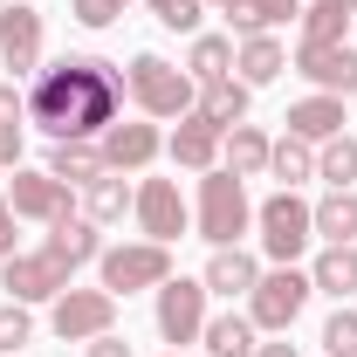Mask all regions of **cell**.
I'll use <instances>...</instances> for the list:
<instances>
[{
    "instance_id": "6",
    "label": "cell",
    "mask_w": 357,
    "mask_h": 357,
    "mask_svg": "<svg viewBox=\"0 0 357 357\" xmlns=\"http://www.w3.org/2000/svg\"><path fill=\"white\" fill-rule=\"evenodd\" d=\"M255 227H261V255L275 268H296L303 261V248L316 241V220H310V199H296V192H275L255 206Z\"/></svg>"
},
{
    "instance_id": "36",
    "label": "cell",
    "mask_w": 357,
    "mask_h": 357,
    "mask_svg": "<svg viewBox=\"0 0 357 357\" xmlns=\"http://www.w3.org/2000/svg\"><path fill=\"white\" fill-rule=\"evenodd\" d=\"M21 117H28V96L14 89V76H7V83H0V124H21Z\"/></svg>"
},
{
    "instance_id": "34",
    "label": "cell",
    "mask_w": 357,
    "mask_h": 357,
    "mask_svg": "<svg viewBox=\"0 0 357 357\" xmlns=\"http://www.w3.org/2000/svg\"><path fill=\"white\" fill-rule=\"evenodd\" d=\"M323 357H357V310H337L323 323Z\"/></svg>"
},
{
    "instance_id": "3",
    "label": "cell",
    "mask_w": 357,
    "mask_h": 357,
    "mask_svg": "<svg viewBox=\"0 0 357 357\" xmlns=\"http://www.w3.org/2000/svg\"><path fill=\"white\" fill-rule=\"evenodd\" d=\"M124 89H131V103L144 110V117H185L192 103H199V89H192V76L178 69V62H165V55H131V76H124Z\"/></svg>"
},
{
    "instance_id": "29",
    "label": "cell",
    "mask_w": 357,
    "mask_h": 357,
    "mask_svg": "<svg viewBox=\"0 0 357 357\" xmlns=\"http://www.w3.org/2000/svg\"><path fill=\"white\" fill-rule=\"evenodd\" d=\"M316 178L330 185V192H351L357 185V137L337 131L330 144H316Z\"/></svg>"
},
{
    "instance_id": "33",
    "label": "cell",
    "mask_w": 357,
    "mask_h": 357,
    "mask_svg": "<svg viewBox=\"0 0 357 357\" xmlns=\"http://www.w3.org/2000/svg\"><path fill=\"white\" fill-rule=\"evenodd\" d=\"M28 337H35V316H28V303H0V357H14Z\"/></svg>"
},
{
    "instance_id": "39",
    "label": "cell",
    "mask_w": 357,
    "mask_h": 357,
    "mask_svg": "<svg viewBox=\"0 0 357 357\" xmlns=\"http://www.w3.org/2000/svg\"><path fill=\"white\" fill-rule=\"evenodd\" d=\"M14 220H21V213H14V206H7V199H0V261H7V255H14Z\"/></svg>"
},
{
    "instance_id": "41",
    "label": "cell",
    "mask_w": 357,
    "mask_h": 357,
    "mask_svg": "<svg viewBox=\"0 0 357 357\" xmlns=\"http://www.w3.org/2000/svg\"><path fill=\"white\" fill-rule=\"evenodd\" d=\"M206 7H227V0H206Z\"/></svg>"
},
{
    "instance_id": "15",
    "label": "cell",
    "mask_w": 357,
    "mask_h": 357,
    "mask_svg": "<svg viewBox=\"0 0 357 357\" xmlns=\"http://www.w3.org/2000/svg\"><path fill=\"white\" fill-rule=\"evenodd\" d=\"M220 124H206L199 110H185L172 124V137H165V151H172V165H185V172H213L220 165Z\"/></svg>"
},
{
    "instance_id": "13",
    "label": "cell",
    "mask_w": 357,
    "mask_h": 357,
    "mask_svg": "<svg viewBox=\"0 0 357 357\" xmlns=\"http://www.w3.org/2000/svg\"><path fill=\"white\" fill-rule=\"evenodd\" d=\"M0 69H14V76L42 69V14L28 0L0 7Z\"/></svg>"
},
{
    "instance_id": "1",
    "label": "cell",
    "mask_w": 357,
    "mask_h": 357,
    "mask_svg": "<svg viewBox=\"0 0 357 357\" xmlns=\"http://www.w3.org/2000/svg\"><path fill=\"white\" fill-rule=\"evenodd\" d=\"M117 103H124V76L103 55H62L28 89V124H42L55 144H96L117 124Z\"/></svg>"
},
{
    "instance_id": "17",
    "label": "cell",
    "mask_w": 357,
    "mask_h": 357,
    "mask_svg": "<svg viewBox=\"0 0 357 357\" xmlns=\"http://www.w3.org/2000/svg\"><path fill=\"white\" fill-rule=\"evenodd\" d=\"M199 282H206V296H227V303H234V296H248V289L261 282V261H255L248 248H213V261H206Z\"/></svg>"
},
{
    "instance_id": "4",
    "label": "cell",
    "mask_w": 357,
    "mask_h": 357,
    "mask_svg": "<svg viewBox=\"0 0 357 357\" xmlns=\"http://www.w3.org/2000/svg\"><path fill=\"white\" fill-rule=\"evenodd\" d=\"M158 282H172V248H158V241H117L96 255V289H110L117 303L137 289H158Z\"/></svg>"
},
{
    "instance_id": "22",
    "label": "cell",
    "mask_w": 357,
    "mask_h": 357,
    "mask_svg": "<svg viewBox=\"0 0 357 357\" xmlns=\"http://www.w3.org/2000/svg\"><path fill=\"white\" fill-rule=\"evenodd\" d=\"M199 344H206V357H255V344H261V330H255V316H206V330H199Z\"/></svg>"
},
{
    "instance_id": "31",
    "label": "cell",
    "mask_w": 357,
    "mask_h": 357,
    "mask_svg": "<svg viewBox=\"0 0 357 357\" xmlns=\"http://www.w3.org/2000/svg\"><path fill=\"white\" fill-rule=\"evenodd\" d=\"M268 172L282 178V192H296L303 178H316V144H303V137H275V151H268Z\"/></svg>"
},
{
    "instance_id": "26",
    "label": "cell",
    "mask_w": 357,
    "mask_h": 357,
    "mask_svg": "<svg viewBox=\"0 0 357 357\" xmlns=\"http://www.w3.org/2000/svg\"><path fill=\"white\" fill-rule=\"evenodd\" d=\"M351 14H357V0H310V7H303V42H310V48L351 42V35H344Z\"/></svg>"
},
{
    "instance_id": "38",
    "label": "cell",
    "mask_w": 357,
    "mask_h": 357,
    "mask_svg": "<svg viewBox=\"0 0 357 357\" xmlns=\"http://www.w3.org/2000/svg\"><path fill=\"white\" fill-rule=\"evenodd\" d=\"M0 165H7V172L21 165V124H0Z\"/></svg>"
},
{
    "instance_id": "32",
    "label": "cell",
    "mask_w": 357,
    "mask_h": 357,
    "mask_svg": "<svg viewBox=\"0 0 357 357\" xmlns=\"http://www.w3.org/2000/svg\"><path fill=\"white\" fill-rule=\"evenodd\" d=\"M144 7H151V21L172 28V35H199V14H206V0H144Z\"/></svg>"
},
{
    "instance_id": "16",
    "label": "cell",
    "mask_w": 357,
    "mask_h": 357,
    "mask_svg": "<svg viewBox=\"0 0 357 357\" xmlns=\"http://www.w3.org/2000/svg\"><path fill=\"white\" fill-rule=\"evenodd\" d=\"M282 124H289V137H303V144H330L351 117H344V96H323V89H316V96H303V103H289Z\"/></svg>"
},
{
    "instance_id": "21",
    "label": "cell",
    "mask_w": 357,
    "mask_h": 357,
    "mask_svg": "<svg viewBox=\"0 0 357 357\" xmlns=\"http://www.w3.org/2000/svg\"><path fill=\"white\" fill-rule=\"evenodd\" d=\"M234 69H241V83H248V89H261V83H275V76L289 69V48L275 42V35H241Z\"/></svg>"
},
{
    "instance_id": "8",
    "label": "cell",
    "mask_w": 357,
    "mask_h": 357,
    "mask_svg": "<svg viewBox=\"0 0 357 357\" xmlns=\"http://www.w3.org/2000/svg\"><path fill=\"white\" fill-rule=\"evenodd\" d=\"M199 330H206V282L199 275L158 282V337L172 351H185V344H199Z\"/></svg>"
},
{
    "instance_id": "2",
    "label": "cell",
    "mask_w": 357,
    "mask_h": 357,
    "mask_svg": "<svg viewBox=\"0 0 357 357\" xmlns=\"http://www.w3.org/2000/svg\"><path fill=\"white\" fill-rule=\"evenodd\" d=\"M199 241L206 248H241V234L255 227V199H248V178H234L227 165L199 172Z\"/></svg>"
},
{
    "instance_id": "19",
    "label": "cell",
    "mask_w": 357,
    "mask_h": 357,
    "mask_svg": "<svg viewBox=\"0 0 357 357\" xmlns=\"http://www.w3.org/2000/svg\"><path fill=\"white\" fill-rule=\"evenodd\" d=\"M248 103H255V89L241 83V76H220V83H199V117L206 124H220V131H234V124H248Z\"/></svg>"
},
{
    "instance_id": "23",
    "label": "cell",
    "mask_w": 357,
    "mask_h": 357,
    "mask_svg": "<svg viewBox=\"0 0 357 357\" xmlns=\"http://www.w3.org/2000/svg\"><path fill=\"white\" fill-rule=\"evenodd\" d=\"M234 35H275L282 21H303V0H227Z\"/></svg>"
},
{
    "instance_id": "18",
    "label": "cell",
    "mask_w": 357,
    "mask_h": 357,
    "mask_svg": "<svg viewBox=\"0 0 357 357\" xmlns=\"http://www.w3.org/2000/svg\"><path fill=\"white\" fill-rule=\"evenodd\" d=\"M268 151H275V137H268L261 124H234V131L220 137V165L234 178H261L268 172Z\"/></svg>"
},
{
    "instance_id": "27",
    "label": "cell",
    "mask_w": 357,
    "mask_h": 357,
    "mask_svg": "<svg viewBox=\"0 0 357 357\" xmlns=\"http://www.w3.org/2000/svg\"><path fill=\"white\" fill-rule=\"evenodd\" d=\"M137 206V185H124V172H103L96 185H89V199H83V220L96 227H117L124 213Z\"/></svg>"
},
{
    "instance_id": "42",
    "label": "cell",
    "mask_w": 357,
    "mask_h": 357,
    "mask_svg": "<svg viewBox=\"0 0 357 357\" xmlns=\"http://www.w3.org/2000/svg\"><path fill=\"white\" fill-rule=\"evenodd\" d=\"M165 357H178V351H165Z\"/></svg>"
},
{
    "instance_id": "7",
    "label": "cell",
    "mask_w": 357,
    "mask_h": 357,
    "mask_svg": "<svg viewBox=\"0 0 357 357\" xmlns=\"http://www.w3.org/2000/svg\"><path fill=\"white\" fill-rule=\"evenodd\" d=\"M48 330L62 337V344H89V337H103V330H117V296L110 289H62L55 296V310H48Z\"/></svg>"
},
{
    "instance_id": "40",
    "label": "cell",
    "mask_w": 357,
    "mask_h": 357,
    "mask_svg": "<svg viewBox=\"0 0 357 357\" xmlns=\"http://www.w3.org/2000/svg\"><path fill=\"white\" fill-rule=\"evenodd\" d=\"M255 357H296V344H289V337H275V344H255Z\"/></svg>"
},
{
    "instance_id": "11",
    "label": "cell",
    "mask_w": 357,
    "mask_h": 357,
    "mask_svg": "<svg viewBox=\"0 0 357 357\" xmlns=\"http://www.w3.org/2000/svg\"><path fill=\"white\" fill-rule=\"evenodd\" d=\"M137 227H144V241H158V248H172L178 234H185V199H178V178H144L137 185Z\"/></svg>"
},
{
    "instance_id": "20",
    "label": "cell",
    "mask_w": 357,
    "mask_h": 357,
    "mask_svg": "<svg viewBox=\"0 0 357 357\" xmlns=\"http://www.w3.org/2000/svg\"><path fill=\"white\" fill-rule=\"evenodd\" d=\"M48 255L69 268V275H76L83 261H96V255H103V234H96V220H83V213L55 220V227H48Z\"/></svg>"
},
{
    "instance_id": "28",
    "label": "cell",
    "mask_w": 357,
    "mask_h": 357,
    "mask_svg": "<svg viewBox=\"0 0 357 357\" xmlns=\"http://www.w3.org/2000/svg\"><path fill=\"white\" fill-rule=\"evenodd\" d=\"M42 172H55L62 185H96V178L110 172V165H103V151H96V144H55Z\"/></svg>"
},
{
    "instance_id": "12",
    "label": "cell",
    "mask_w": 357,
    "mask_h": 357,
    "mask_svg": "<svg viewBox=\"0 0 357 357\" xmlns=\"http://www.w3.org/2000/svg\"><path fill=\"white\" fill-rule=\"evenodd\" d=\"M296 76H310L323 96H351L357 89V42H330V48L296 42Z\"/></svg>"
},
{
    "instance_id": "10",
    "label": "cell",
    "mask_w": 357,
    "mask_h": 357,
    "mask_svg": "<svg viewBox=\"0 0 357 357\" xmlns=\"http://www.w3.org/2000/svg\"><path fill=\"white\" fill-rule=\"evenodd\" d=\"M0 289H7V303H55V296L69 289V268L55 261L48 248L7 255V261H0Z\"/></svg>"
},
{
    "instance_id": "5",
    "label": "cell",
    "mask_w": 357,
    "mask_h": 357,
    "mask_svg": "<svg viewBox=\"0 0 357 357\" xmlns=\"http://www.w3.org/2000/svg\"><path fill=\"white\" fill-rule=\"evenodd\" d=\"M310 296H316L310 268H261V282L248 289V316H255V330H268V337H289L296 316L310 310Z\"/></svg>"
},
{
    "instance_id": "9",
    "label": "cell",
    "mask_w": 357,
    "mask_h": 357,
    "mask_svg": "<svg viewBox=\"0 0 357 357\" xmlns=\"http://www.w3.org/2000/svg\"><path fill=\"white\" fill-rule=\"evenodd\" d=\"M0 199H7L21 220H42V227H55V220L76 213V185H62L55 172H28V165H14V178H7Z\"/></svg>"
},
{
    "instance_id": "30",
    "label": "cell",
    "mask_w": 357,
    "mask_h": 357,
    "mask_svg": "<svg viewBox=\"0 0 357 357\" xmlns=\"http://www.w3.org/2000/svg\"><path fill=\"white\" fill-rule=\"evenodd\" d=\"M185 76H192V83H220V76H234V35H192Z\"/></svg>"
},
{
    "instance_id": "14",
    "label": "cell",
    "mask_w": 357,
    "mask_h": 357,
    "mask_svg": "<svg viewBox=\"0 0 357 357\" xmlns=\"http://www.w3.org/2000/svg\"><path fill=\"white\" fill-rule=\"evenodd\" d=\"M96 151H103V165L110 172H144L158 151H165V137H158V124H110V131L96 137Z\"/></svg>"
},
{
    "instance_id": "24",
    "label": "cell",
    "mask_w": 357,
    "mask_h": 357,
    "mask_svg": "<svg viewBox=\"0 0 357 357\" xmlns=\"http://www.w3.org/2000/svg\"><path fill=\"white\" fill-rule=\"evenodd\" d=\"M310 220H316V241L351 248V241H357V185H351V192H323V199L310 206Z\"/></svg>"
},
{
    "instance_id": "37",
    "label": "cell",
    "mask_w": 357,
    "mask_h": 357,
    "mask_svg": "<svg viewBox=\"0 0 357 357\" xmlns=\"http://www.w3.org/2000/svg\"><path fill=\"white\" fill-rule=\"evenodd\" d=\"M89 357H137V351L117 337V330H103V337H89Z\"/></svg>"
},
{
    "instance_id": "25",
    "label": "cell",
    "mask_w": 357,
    "mask_h": 357,
    "mask_svg": "<svg viewBox=\"0 0 357 357\" xmlns=\"http://www.w3.org/2000/svg\"><path fill=\"white\" fill-rule=\"evenodd\" d=\"M310 282H316V296H337V303L357 296V241L351 248H323L310 261Z\"/></svg>"
},
{
    "instance_id": "35",
    "label": "cell",
    "mask_w": 357,
    "mask_h": 357,
    "mask_svg": "<svg viewBox=\"0 0 357 357\" xmlns=\"http://www.w3.org/2000/svg\"><path fill=\"white\" fill-rule=\"evenodd\" d=\"M124 7H131V0H69V14H76L83 28H110Z\"/></svg>"
}]
</instances>
